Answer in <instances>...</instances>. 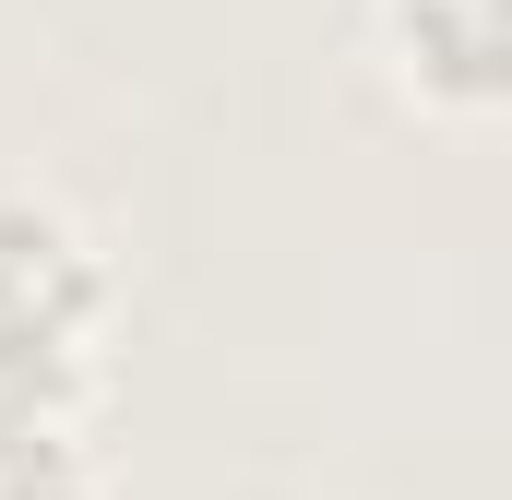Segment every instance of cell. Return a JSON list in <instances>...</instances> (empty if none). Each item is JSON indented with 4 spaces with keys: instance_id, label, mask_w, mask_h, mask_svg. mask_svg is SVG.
<instances>
[{
    "instance_id": "cell-2",
    "label": "cell",
    "mask_w": 512,
    "mask_h": 500,
    "mask_svg": "<svg viewBox=\"0 0 512 500\" xmlns=\"http://www.w3.org/2000/svg\"><path fill=\"white\" fill-rule=\"evenodd\" d=\"M370 60L429 120H512V0H370Z\"/></svg>"
},
{
    "instance_id": "cell-3",
    "label": "cell",
    "mask_w": 512,
    "mask_h": 500,
    "mask_svg": "<svg viewBox=\"0 0 512 500\" xmlns=\"http://www.w3.org/2000/svg\"><path fill=\"white\" fill-rule=\"evenodd\" d=\"M0 500H120V489H108L96 441H36V453L0 465Z\"/></svg>"
},
{
    "instance_id": "cell-1",
    "label": "cell",
    "mask_w": 512,
    "mask_h": 500,
    "mask_svg": "<svg viewBox=\"0 0 512 500\" xmlns=\"http://www.w3.org/2000/svg\"><path fill=\"white\" fill-rule=\"evenodd\" d=\"M120 274L60 191L0 179V465L36 441H96Z\"/></svg>"
}]
</instances>
